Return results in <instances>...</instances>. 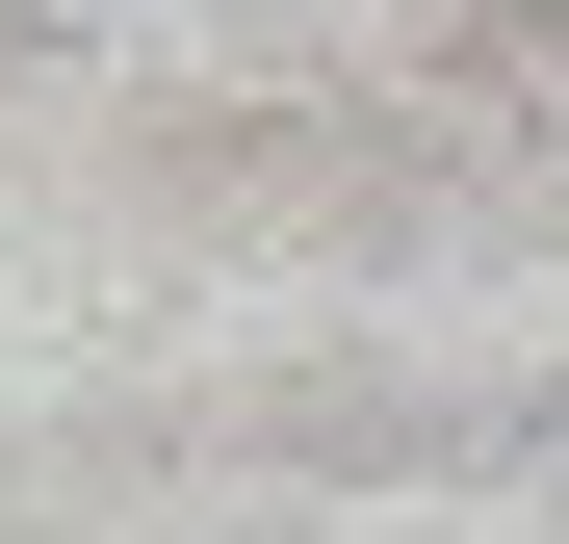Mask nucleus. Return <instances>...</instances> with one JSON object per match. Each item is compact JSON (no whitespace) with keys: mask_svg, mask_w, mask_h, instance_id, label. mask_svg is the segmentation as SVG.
<instances>
[{"mask_svg":"<svg viewBox=\"0 0 569 544\" xmlns=\"http://www.w3.org/2000/svg\"><path fill=\"white\" fill-rule=\"evenodd\" d=\"M518 467H569V389H543V415H518Z\"/></svg>","mask_w":569,"mask_h":544,"instance_id":"f257e3e1","label":"nucleus"}]
</instances>
